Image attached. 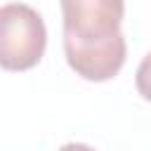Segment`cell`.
<instances>
[{
    "mask_svg": "<svg viewBox=\"0 0 151 151\" xmlns=\"http://www.w3.org/2000/svg\"><path fill=\"white\" fill-rule=\"evenodd\" d=\"M120 0H64V52L68 66L87 80L113 78L125 61Z\"/></svg>",
    "mask_w": 151,
    "mask_h": 151,
    "instance_id": "obj_1",
    "label": "cell"
},
{
    "mask_svg": "<svg viewBox=\"0 0 151 151\" xmlns=\"http://www.w3.org/2000/svg\"><path fill=\"white\" fill-rule=\"evenodd\" d=\"M47 31L40 12L28 2L0 5V66L24 71L40 61Z\"/></svg>",
    "mask_w": 151,
    "mask_h": 151,
    "instance_id": "obj_2",
    "label": "cell"
},
{
    "mask_svg": "<svg viewBox=\"0 0 151 151\" xmlns=\"http://www.w3.org/2000/svg\"><path fill=\"white\" fill-rule=\"evenodd\" d=\"M134 83H137V90L144 99L151 101V52L139 61L137 66V73H134Z\"/></svg>",
    "mask_w": 151,
    "mask_h": 151,
    "instance_id": "obj_3",
    "label": "cell"
},
{
    "mask_svg": "<svg viewBox=\"0 0 151 151\" xmlns=\"http://www.w3.org/2000/svg\"><path fill=\"white\" fill-rule=\"evenodd\" d=\"M59 151H94V149L87 146V144H80V142H68V144H64Z\"/></svg>",
    "mask_w": 151,
    "mask_h": 151,
    "instance_id": "obj_4",
    "label": "cell"
}]
</instances>
